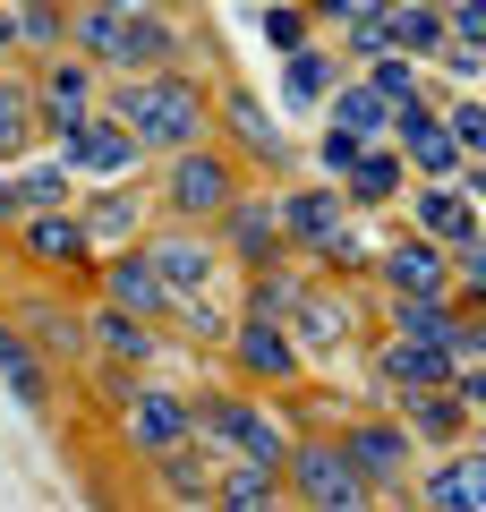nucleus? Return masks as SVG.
I'll return each instance as SVG.
<instances>
[{
  "label": "nucleus",
  "instance_id": "9d476101",
  "mask_svg": "<svg viewBox=\"0 0 486 512\" xmlns=\"http://www.w3.org/2000/svg\"><path fill=\"white\" fill-rule=\"evenodd\" d=\"M393 120H401V154H410L418 171H461V146H452V128L435 120L418 94H410V103H393Z\"/></svg>",
  "mask_w": 486,
  "mask_h": 512
},
{
  "label": "nucleus",
  "instance_id": "393cba45",
  "mask_svg": "<svg viewBox=\"0 0 486 512\" xmlns=\"http://www.w3.org/2000/svg\"><path fill=\"white\" fill-rule=\"evenodd\" d=\"M384 43H393V52H444V18H435V9H401L393 26H384Z\"/></svg>",
  "mask_w": 486,
  "mask_h": 512
},
{
  "label": "nucleus",
  "instance_id": "7ed1b4c3",
  "mask_svg": "<svg viewBox=\"0 0 486 512\" xmlns=\"http://www.w3.org/2000/svg\"><path fill=\"white\" fill-rule=\"evenodd\" d=\"M231 163L222 154H197V146H180V171H171V214H188V222H205V214H231Z\"/></svg>",
  "mask_w": 486,
  "mask_h": 512
},
{
  "label": "nucleus",
  "instance_id": "e433bc0d",
  "mask_svg": "<svg viewBox=\"0 0 486 512\" xmlns=\"http://www.w3.org/2000/svg\"><path fill=\"white\" fill-rule=\"evenodd\" d=\"M367 86H376L384 103H410V94H418V69H410V60H384V69L367 77Z\"/></svg>",
  "mask_w": 486,
  "mask_h": 512
},
{
  "label": "nucleus",
  "instance_id": "4468645a",
  "mask_svg": "<svg viewBox=\"0 0 486 512\" xmlns=\"http://www.w3.org/2000/svg\"><path fill=\"white\" fill-rule=\"evenodd\" d=\"M0 376H9V393H18L26 410L52 402V384H43V367H35V350H26V333H18V325H0Z\"/></svg>",
  "mask_w": 486,
  "mask_h": 512
},
{
  "label": "nucleus",
  "instance_id": "6e6552de",
  "mask_svg": "<svg viewBox=\"0 0 486 512\" xmlns=\"http://www.w3.org/2000/svg\"><path fill=\"white\" fill-rule=\"evenodd\" d=\"M120 402H128V444H137V453H171V444H188V402H180V393H137V384H128Z\"/></svg>",
  "mask_w": 486,
  "mask_h": 512
},
{
  "label": "nucleus",
  "instance_id": "aec40b11",
  "mask_svg": "<svg viewBox=\"0 0 486 512\" xmlns=\"http://www.w3.org/2000/svg\"><path fill=\"white\" fill-rule=\"evenodd\" d=\"M162 60H171V26L128 18V26H120V52H111V69H162Z\"/></svg>",
  "mask_w": 486,
  "mask_h": 512
},
{
  "label": "nucleus",
  "instance_id": "dca6fc26",
  "mask_svg": "<svg viewBox=\"0 0 486 512\" xmlns=\"http://www.w3.org/2000/svg\"><path fill=\"white\" fill-rule=\"evenodd\" d=\"M111 299H120L128 316H154L162 299H171V291H162V274H154V256H120V265H111Z\"/></svg>",
  "mask_w": 486,
  "mask_h": 512
},
{
  "label": "nucleus",
  "instance_id": "cd10ccee",
  "mask_svg": "<svg viewBox=\"0 0 486 512\" xmlns=\"http://www.w3.org/2000/svg\"><path fill=\"white\" fill-rule=\"evenodd\" d=\"M401 402H410V436H435V444H444L452 427H461V402H444V393H401Z\"/></svg>",
  "mask_w": 486,
  "mask_h": 512
},
{
  "label": "nucleus",
  "instance_id": "7c9ffc66",
  "mask_svg": "<svg viewBox=\"0 0 486 512\" xmlns=\"http://www.w3.org/2000/svg\"><path fill=\"white\" fill-rule=\"evenodd\" d=\"M162 487L188 495V504H205V495H214V478L197 470V453H188V444H171V453H162Z\"/></svg>",
  "mask_w": 486,
  "mask_h": 512
},
{
  "label": "nucleus",
  "instance_id": "f03ea898",
  "mask_svg": "<svg viewBox=\"0 0 486 512\" xmlns=\"http://www.w3.org/2000/svg\"><path fill=\"white\" fill-rule=\"evenodd\" d=\"M282 470L299 478L307 504H333V512L367 504V478H359V461H350L342 444H307V453H282Z\"/></svg>",
  "mask_w": 486,
  "mask_h": 512
},
{
  "label": "nucleus",
  "instance_id": "f704fd0d",
  "mask_svg": "<svg viewBox=\"0 0 486 512\" xmlns=\"http://www.w3.org/2000/svg\"><path fill=\"white\" fill-rule=\"evenodd\" d=\"M342 333H350V308H342V299H307V342L333 350Z\"/></svg>",
  "mask_w": 486,
  "mask_h": 512
},
{
  "label": "nucleus",
  "instance_id": "9b49d317",
  "mask_svg": "<svg viewBox=\"0 0 486 512\" xmlns=\"http://www.w3.org/2000/svg\"><path fill=\"white\" fill-rule=\"evenodd\" d=\"M43 205H69V163H35V171H0V222H26Z\"/></svg>",
  "mask_w": 486,
  "mask_h": 512
},
{
  "label": "nucleus",
  "instance_id": "4c0bfd02",
  "mask_svg": "<svg viewBox=\"0 0 486 512\" xmlns=\"http://www.w3.org/2000/svg\"><path fill=\"white\" fill-rule=\"evenodd\" d=\"M299 9H290V0H273V9H265V43H273V52H290V43H299Z\"/></svg>",
  "mask_w": 486,
  "mask_h": 512
},
{
  "label": "nucleus",
  "instance_id": "ea45409f",
  "mask_svg": "<svg viewBox=\"0 0 486 512\" xmlns=\"http://www.w3.org/2000/svg\"><path fill=\"white\" fill-rule=\"evenodd\" d=\"M35 333H43L52 350H77V316H69V308H35Z\"/></svg>",
  "mask_w": 486,
  "mask_h": 512
},
{
  "label": "nucleus",
  "instance_id": "f257e3e1",
  "mask_svg": "<svg viewBox=\"0 0 486 512\" xmlns=\"http://www.w3.org/2000/svg\"><path fill=\"white\" fill-rule=\"evenodd\" d=\"M111 120H120L145 154H180V146H197V137H205V94L188 86V77H137V86L120 94Z\"/></svg>",
  "mask_w": 486,
  "mask_h": 512
},
{
  "label": "nucleus",
  "instance_id": "bb28decb",
  "mask_svg": "<svg viewBox=\"0 0 486 512\" xmlns=\"http://www.w3.org/2000/svg\"><path fill=\"white\" fill-rule=\"evenodd\" d=\"M282 86H290V103H316V94L333 86V60H324V52H299V43H290V69H282Z\"/></svg>",
  "mask_w": 486,
  "mask_h": 512
},
{
  "label": "nucleus",
  "instance_id": "f8f14e48",
  "mask_svg": "<svg viewBox=\"0 0 486 512\" xmlns=\"http://www.w3.org/2000/svg\"><path fill=\"white\" fill-rule=\"evenodd\" d=\"M145 256H154L162 291H180V299H197L205 282H214V248H205V239H162V248H145Z\"/></svg>",
  "mask_w": 486,
  "mask_h": 512
},
{
  "label": "nucleus",
  "instance_id": "412c9836",
  "mask_svg": "<svg viewBox=\"0 0 486 512\" xmlns=\"http://www.w3.org/2000/svg\"><path fill=\"white\" fill-rule=\"evenodd\" d=\"M384 282H393V291H444V256L410 239V248H393V256H384Z\"/></svg>",
  "mask_w": 486,
  "mask_h": 512
},
{
  "label": "nucleus",
  "instance_id": "a878e982",
  "mask_svg": "<svg viewBox=\"0 0 486 512\" xmlns=\"http://www.w3.org/2000/svg\"><path fill=\"white\" fill-rule=\"evenodd\" d=\"M94 342H103L111 359H154V333H145V325H137L128 308H111L103 325H94Z\"/></svg>",
  "mask_w": 486,
  "mask_h": 512
},
{
  "label": "nucleus",
  "instance_id": "4be33fe9",
  "mask_svg": "<svg viewBox=\"0 0 486 512\" xmlns=\"http://www.w3.org/2000/svg\"><path fill=\"white\" fill-rule=\"evenodd\" d=\"M35 86H0V154H26L35 146Z\"/></svg>",
  "mask_w": 486,
  "mask_h": 512
},
{
  "label": "nucleus",
  "instance_id": "6ab92c4d",
  "mask_svg": "<svg viewBox=\"0 0 486 512\" xmlns=\"http://www.w3.org/2000/svg\"><path fill=\"white\" fill-rule=\"evenodd\" d=\"M35 111H52V128H77V120H86V69H77V60H60V69L43 77Z\"/></svg>",
  "mask_w": 486,
  "mask_h": 512
},
{
  "label": "nucleus",
  "instance_id": "79ce46f5",
  "mask_svg": "<svg viewBox=\"0 0 486 512\" xmlns=\"http://www.w3.org/2000/svg\"><path fill=\"white\" fill-rule=\"evenodd\" d=\"M111 18H154V0H103Z\"/></svg>",
  "mask_w": 486,
  "mask_h": 512
},
{
  "label": "nucleus",
  "instance_id": "0eeeda50",
  "mask_svg": "<svg viewBox=\"0 0 486 512\" xmlns=\"http://www.w3.org/2000/svg\"><path fill=\"white\" fill-rule=\"evenodd\" d=\"M452 342H410V333H401L393 350H384V384H393V393H452Z\"/></svg>",
  "mask_w": 486,
  "mask_h": 512
},
{
  "label": "nucleus",
  "instance_id": "37998d69",
  "mask_svg": "<svg viewBox=\"0 0 486 512\" xmlns=\"http://www.w3.org/2000/svg\"><path fill=\"white\" fill-rule=\"evenodd\" d=\"M0 43H18V26H9V18H0Z\"/></svg>",
  "mask_w": 486,
  "mask_h": 512
},
{
  "label": "nucleus",
  "instance_id": "5701e85b",
  "mask_svg": "<svg viewBox=\"0 0 486 512\" xmlns=\"http://www.w3.org/2000/svg\"><path fill=\"white\" fill-rule=\"evenodd\" d=\"M384 111H393V103H384L376 86H342V94H333V128H350V137H376Z\"/></svg>",
  "mask_w": 486,
  "mask_h": 512
},
{
  "label": "nucleus",
  "instance_id": "a211bd4d",
  "mask_svg": "<svg viewBox=\"0 0 486 512\" xmlns=\"http://www.w3.org/2000/svg\"><path fill=\"white\" fill-rule=\"evenodd\" d=\"M418 222H427L435 239H452V248H469V231H478V222H469V188H427V197H418Z\"/></svg>",
  "mask_w": 486,
  "mask_h": 512
},
{
  "label": "nucleus",
  "instance_id": "c85d7f7f",
  "mask_svg": "<svg viewBox=\"0 0 486 512\" xmlns=\"http://www.w3.org/2000/svg\"><path fill=\"white\" fill-rule=\"evenodd\" d=\"M478 495H486V470H478V461H452V470L427 478V504H478Z\"/></svg>",
  "mask_w": 486,
  "mask_h": 512
},
{
  "label": "nucleus",
  "instance_id": "a19ab883",
  "mask_svg": "<svg viewBox=\"0 0 486 512\" xmlns=\"http://www.w3.org/2000/svg\"><path fill=\"white\" fill-rule=\"evenodd\" d=\"M324 18H359V9H376V0H316Z\"/></svg>",
  "mask_w": 486,
  "mask_h": 512
},
{
  "label": "nucleus",
  "instance_id": "2eb2a0df",
  "mask_svg": "<svg viewBox=\"0 0 486 512\" xmlns=\"http://www.w3.org/2000/svg\"><path fill=\"white\" fill-rule=\"evenodd\" d=\"M342 197H359V205H384V197H401V154H350V163H342Z\"/></svg>",
  "mask_w": 486,
  "mask_h": 512
},
{
  "label": "nucleus",
  "instance_id": "c756f323",
  "mask_svg": "<svg viewBox=\"0 0 486 512\" xmlns=\"http://www.w3.org/2000/svg\"><path fill=\"white\" fill-rule=\"evenodd\" d=\"M128 231H137V197H128V188L94 197V214H86V239H128Z\"/></svg>",
  "mask_w": 486,
  "mask_h": 512
},
{
  "label": "nucleus",
  "instance_id": "1a4fd4ad",
  "mask_svg": "<svg viewBox=\"0 0 486 512\" xmlns=\"http://www.w3.org/2000/svg\"><path fill=\"white\" fill-rule=\"evenodd\" d=\"M205 436H222L239 461H256V470H282V427L256 419V410H239V402H214V410H205Z\"/></svg>",
  "mask_w": 486,
  "mask_h": 512
},
{
  "label": "nucleus",
  "instance_id": "39448f33",
  "mask_svg": "<svg viewBox=\"0 0 486 512\" xmlns=\"http://www.w3.org/2000/svg\"><path fill=\"white\" fill-rule=\"evenodd\" d=\"M273 214H282V231L307 239L316 256H333V239L350 231V197H342V188H299V197H282Z\"/></svg>",
  "mask_w": 486,
  "mask_h": 512
},
{
  "label": "nucleus",
  "instance_id": "c03bdc74",
  "mask_svg": "<svg viewBox=\"0 0 486 512\" xmlns=\"http://www.w3.org/2000/svg\"><path fill=\"white\" fill-rule=\"evenodd\" d=\"M376 9H384V0H376Z\"/></svg>",
  "mask_w": 486,
  "mask_h": 512
},
{
  "label": "nucleus",
  "instance_id": "f3484780",
  "mask_svg": "<svg viewBox=\"0 0 486 512\" xmlns=\"http://www.w3.org/2000/svg\"><path fill=\"white\" fill-rule=\"evenodd\" d=\"M231 333H239V359H248V376H290V367H299L290 333H273L265 316H256V325H231Z\"/></svg>",
  "mask_w": 486,
  "mask_h": 512
},
{
  "label": "nucleus",
  "instance_id": "c9c22d12",
  "mask_svg": "<svg viewBox=\"0 0 486 512\" xmlns=\"http://www.w3.org/2000/svg\"><path fill=\"white\" fill-rule=\"evenodd\" d=\"M444 43H486V0H452V18H444Z\"/></svg>",
  "mask_w": 486,
  "mask_h": 512
},
{
  "label": "nucleus",
  "instance_id": "ddd939ff",
  "mask_svg": "<svg viewBox=\"0 0 486 512\" xmlns=\"http://www.w3.org/2000/svg\"><path fill=\"white\" fill-rule=\"evenodd\" d=\"M350 461H359V478H401L410 470V436L401 427H350Z\"/></svg>",
  "mask_w": 486,
  "mask_h": 512
},
{
  "label": "nucleus",
  "instance_id": "b1692460",
  "mask_svg": "<svg viewBox=\"0 0 486 512\" xmlns=\"http://www.w3.org/2000/svg\"><path fill=\"white\" fill-rule=\"evenodd\" d=\"M239 205V197H231ZM273 231H282V214H273V205H239L231 214V239H239V256H248V265H265L273 256Z\"/></svg>",
  "mask_w": 486,
  "mask_h": 512
},
{
  "label": "nucleus",
  "instance_id": "20e7f679",
  "mask_svg": "<svg viewBox=\"0 0 486 512\" xmlns=\"http://www.w3.org/2000/svg\"><path fill=\"white\" fill-rule=\"evenodd\" d=\"M60 137H69V146H60V163L69 171H94V180H120L128 163H137V137H128L120 120H77V128H60Z\"/></svg>",
  "mask_w": 486,
  "mask_h": 512
},
{
  "label": "nucleus",
  "instance_id": "473e14b6",
  "mask_svg": "<svg viewBox=\"0 0 486 512\" xmlns=\"http://www.w3.org/2000/svg\"><path fill=\"white\" fill-rule=\"evenodd\" d=\"M231 128H239V146H256V154H282V137H273V120L256 111V94H231Z\"/></svg>",
  "mask_w": 486,
  "mask_h": 512
},
{
  "label": "nucleus",
  "instance_id": "72a5a7b5",
  "mask_svg": "<svg viewBox=\"0 0 486 512\" xmlns=\"http://www.w3.org/2000/svg\"><path fill=\"white\" fill-rule=\"evenodd\" d=\"M120 26H128V18H111L103 0H94L86 18H77V43H86V52H94V60H111V52H120Z\"/></svg>",
  "mask_w": 486,
  "mask_h": 512
},
{
  "label": "nucleus",
  "instance_id": "58836bf2",
  "mask_svg": "<svg viewBox=\"0 0 486 512\" xmlns=\"http://www.w3.org/2000/svg\"><path fill=\"white\" fill-rule=\"evenodd\" d=\"M444 128H452V146H461V154H478V146H486V111H478V103H461Z\"/></svg>",
  "mask_w": 486,
  "mask_h": 512
},
{
  "label": "nucleus",
  "instance_id": "2f4dec72",
  "mask_svg": "<svg viewBox=\"0 0 486 512\" xmlns=\"http://www.w3.org/2000/svg\"><path fill=\"white\" fill-rule=\"evenodd\" d=\"M273 487H282V470H256V461H239L231 478H222V504H273Z\"/></svg>",
  "mask_w": 486,
  "mask_h": 512
},
{
  "label": "nucleus",
  "instance_id": "423d86ee",
  "mask_svg": "<svg viewBox=\"0 0 486 512\" xmlns=\"http://www.w3.org/2000/svg\"><path fill=\"white\" fill-rule=\"evenodd\" d=\"M18 231H26V256H35L43 274H77V265H86V256H94L86 222H69V214H60V205H43V214H26Z\"/></svg>",
  "mask_w": 486,
  "mask_h": 512
}]
</instances>
